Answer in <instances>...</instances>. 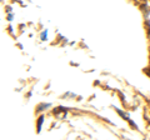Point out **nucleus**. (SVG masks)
Wrapping results in <instances>:
<instances>
[{
	"instance_id": "nucleus-1",
	"label": "nucleus",
	"mask_w": 150,
	"mask_h": 140,
	"mask_svg": "<svg viewBox=\"0 0 150 140\" xmlns=\"http://www.w3.org/2000/svg\"><path fill=\"white\" fill-rule=\"evenodd\" d=\"M43 116H40L39 118V121H38V132H40V129H41V124H43Z\"/></svg>"
}]
</instances>
